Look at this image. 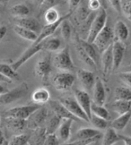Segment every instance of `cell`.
<instances>
[{"label":"cell","instance_id":"19","mask_svg":"<svg viewBox=\"0 0 131 145\" xmlns=\"http://www.w3.org/2000/svg\"><path fill=\"white\" fill-rule=\"evenodd\" d=\"M74 120L71 119H64L62 120L60 125L58 129V136L59 140L64 142L69 141L71 135V127Z\"/></svg>","mask_w":131,"mask_h":145},{"label":"cell","instance_id":"40","mask_svg":"<svg viewBox=\"0 0 131 145\" xmlns=\"http://www.w3.org/2000/svg\"><path fill=\"white\" fill-rule=\"evenodd\" d=\"M60 32L63 38L65 40H69V38L71 36V27L69 22L67 21V19L63 20L61 24L60 25Z\"/></svg>","mask_w":131,"mask_h":145},{"label":"cell","instance_id":"44","mask_svg":"<svg viewBox=\"0 0 131 145\" xmlns=\"http://www.w3.org/2000/svg\"><path fill=\"white\" fill-rule=\"evenodd\" d=\"M62 2L64 1H58V0H46V1H43L41 3V9L46 12L48 9L54 8V7L61 4Z\"/></svg>","mask_w":131,"mask_h":145},{"label":"cell","instance_id":"55","mask_svg":"<svg viewBox=\"0 0 131 145\" xmlns=\"http://www.w3.org/2000/svg\"><path fill=\"white\" fill-rule=\"evenodd\" d=\"M5 138L2 134V132H0V145H3L4 143Z\"/></svg>","mask_w":131,"mask_h":145},{"label":"cell","instance_id":"10","mask_svg":"<svg viewBox=\"0 0 131 145\" xmlns=\"http://www.w3.org/2000/svg\"><path fill=\"white\" fill-rule=\"evenodd\" d=\"M51 56L48 55L36 63L35 66V72L36 76L40 78L46 84L51 72Z\"/></svg>","mask_w":131,"mask_h":145},{"label":"cell","instance_id":"20","mask_svg":"<svg viewBox=\"0 0 131 145\" xmlns=\"http://www.w3.org/2000/svg\"><path fill=\"white\" fill-rule=\"evenodd\" d=\"M112 45L102 53L101 63L103 66V71L105 75H107L112 70L113 61H112Z\"/></svg>","mask_w":131,"mask_h":145},{"label":"cell","instance_id":"24","mask_svg":"<svg viewBox=\"0 0 131 145\" xmlns=\"http://www.w3.org/2000/svg\"><path fill=\"white\" fill-rule=\"evenodd\" d=\"M131 119V110L123 115H119L118 117L115 118L111 123L110 127L114 129L115 131H122L127 125L128 123Z\"/></svg>","mask_w":131,"mask_h":145},{"label":"cell","instance_id":"56","mask_svg":"<svg viewBox=\"0 0 131 145\" xmlns=\"http://www.w3.org/2000/svg\"><path fill=\"white\" fill-rule=\"evenodd\" d=\"M3 5L2 4V3H1V1H0V13L1 12V11H2V10H3Z\"/></svg>","mask_w":131,"mask_h":145},{"label":"cell","instance_id":"43","mask_svg":"<svg viewBox=\"0 0 131 145\" xmlns=\"http://www.w3.org/2000/svg\"><path fill=\"white\" fill-rule=\"evenodd\" d=\"M101 137H97V138L90 139H86V140H75L71 141L69 143H66L64 144H60V145H89L90 144L95 143Z\"/></svg>","mask_w":131,"mask_h":145},{"label":"cell","instance_id":"27","mask_svg":"<svg viewBox=\"0 0 131 145\" xmlns=\"http://www.w3.org/2000/svg\"><path fill=\"white\" fill-rule=\"evenodd\" d=\"M78 41L89 57L97 65L98 56L97 52V51L95 49V46L93 45V44L88 43L87 41L85 40H83V39H79V40Z\"/></svg>","mask_w":131,"mask_h":145},{"label":"cell","instance_id":"3","mask_svg":"<svg viewBox=\"0 0 131 145\" xmlns=\"http://www.w3.org/2000/svg\"><path fill=\"white\" fill-rule=\"evenodd\" d=\"M113 31L108 25H106L103 31L97 36L93 42L97 51L102 54L114 42Z\"/></svg>","mask_w":131,"mask_h":145},{"label":"cell","instance_id":"33","mask_svg":"<svg viewBox=\"0 0 131 145\" xmlns=\"http://www.w3.org/2000/svg\"><path fill=\"white\" fill-rule=\"evenodd\" d=\"M115 100L131 101V89L126 87H118L114 90Z\"/></svg>","mask_w":131,"mask_h":145},{"label":"cell","instance_id":"46","mask_svg":"<svg viewBox=\"0 0 131 145\" xmlns=\"http://www.w3.org/2000/svg\"><path fill=\"white\" fill-rule=\"evenodd\" d=\"M43 145H60V140L56 134H48Z\"/></svg>","mask_w":131,"mask_h":145},{"label":"cell","instance_id":"41","mask_svg":"<svg viewBox=\"0 0 131 145\" xmlns=\"http://www.w3.org/2000/svg\"><path fill=\"white\" fill-rule=\"evenodd\" d=\"M91 12H91L88 7H81L80 8H79L77 11V16L78 20L81 22V24L90 17Z\"/></svg>","mask_w":131,"mask_h":145},{"label":"cell","instance_id":"42","mask_svg":"<svg viewBox=\"0 0 131 145\" xmlns=\"http://www.w3.org/2000/svg\"><path fill=\"white\" fill-rule=\"evenodd\" d=\"M121 9L124 16L131 21V0L121 1Z\"/></svg>","mask_w":131,"mask_h":145},{"label":"cell","instance_id":"11","mask_svg":"<svg viewBox=\"0 0 131 145\" xmlns=\"http://www.w3.org/2000/svg\"><path fill=\"white\" fill-rule=\"evenodd\" d=\"M72 12L68 13L67 14L64 15V16L60 17V20L57 22L54 23L53 24L46 25L45 26L42 27V29L40 34L38 35L37 39H36V40L33 44H38L50 37V36L56 31V30L58 28L60 27V25L61 24L63 20L69 19L70 17V15H72Z\"/></svg>","mask_w":131,"mask_h":145},{"label":"cell","instance_id":"5","mask_svg":"<svg viewBox=\"0 0 131 145\" xmlns=\"http://www.w3.org/2000/svg\"><path fill=\"white\" fill-rule=\"evenodd\" d=\"M38 105L21 106L9 109L4 113L5 118H13L27 120L32 114L40 108Z\"/></svg>","mask_w":131,"mask_h":145},{"label":"cell","instance_id":"45","mask_svg":"<svg viewBox=\"0 0 131 145\" xmlns=\"http://www.w3.org/2000/svg\"><path fill=\"white\" fill-rule=\"evenodd\" d=\"M120 80L131 89V72H121L118 74Z\"/></svg>","mask_w":131,"mask_h":145},{"label":"cell","instance_id":"14","mask_svg":"<svg viewBox=\"0 0 131 145\" xmlns=\"http://www.w3.org/2000/svg\"><path fill=\"white\" fill-rule=\"evenodd\" d=\"M48 103L54 115L58 116L62 120H64V119H71V120L74 121H80V120H79L78 118L75 117L74 115H72L69 112V110L59 101L50 100Z\"/></svg>","mask_w":131,"mask_h":145},{"label":"cell","instance_id":"37","mask_svg":"<svg viewBox=\"0 0 131 145\" xmlns=\"http://www.w3.org/2000/svg\"><path fill=\"white\" fill-rule=\"evenodd\" d=\"M29 137L27 134H19L13 136L8 143V145H27L29 141Z\"/></svg>","mask_w":131,"mask_h":145},{"label":"cell","instance_id":"38","mask_svg":"<svg viewBox=\"0 0 131 145\" xmlns=\"http://www.w3.org/2000/svg\"><path fill=\"white\" fill-rule=\"evenodd\" d=\"M76 50L77 52V54L79 57L80 59L82 61H83L85 64H87L88 66H90L91 68H95L97 64L94 63V62L91 60V59L86 54L85 50H83V48H82V46H81V45L79 43L77 44L76 45Z\"/></svg>","mask_w":131,"mask_h":145},{"label":"cell","instance_id":"26","mask_svg":"<svg viewBox=\"0 0 131 145\" xmlns=\"http://www.w3.org/2000/svg\"><path fill=\"white\" fill-rule=\"evenodd\" d=\"M120 141H121L120 134H118L114 129L109 127L104 134L102 145H114Z\"/></svg>","mask_w":131,"mask_h":145},{"label":"cell","instance_id":"57","mask_svg":"<svg viewBox=\"0 0 131 145\" xmlns=\"http://www.w3.org/2000/svg\"><path fill=\"white\" fill-rule=\"evenodd\" d=\"M0 132H1V116H0Z\"/></svg>","mask_w":131,"mask_h":145},{"label":"cell","instance_id":"6","mask_svg":"<svg viewBox=\"0 0 131 145\" xmlns=\"http://www.w3.org/2000/svg\"><path fill=\"white\" fill-rule=\"evenodd\" d=\"M59 101L66 108L69 112L74 115L75 117L78 118L80 120L85 121L86 122H90V120L78 104L76 99L74 97H62L60 99Z\"/></svg>","mask_w":131,"mask_h":145},{"label":"cell","instance_id":"1","mask_svg":"<svg viewBox=\"0 0 131 145\" xmlns=\"http://www.w3.org/2000/svg\"><path fill=\"white\" fill-rule=\"evenodd\" d=\"M106 22L107 13L106 10L104 8H101L91 23L87 37L85 40L88 43L92 44L97 36L103 31L106 25Z\"/></svg>","mask_w":131,"mask_h":145},{"label":"cell","instance_id":"34","mask_svg":"<svg viewBox=\"0 0 131 145\" xmlns=\"http://www.w3.org/2000/svg\"><path fill=\"white\" fill-rule=\"evenodd\" d=\"M91 115L98 116L101 118H103L106 120H109L111 116L108 110L104 106H99L94 104L92 103L91 106Z\"/></svg>","mask_w":131,"mask_h":145},{"label":"cell","instance_id":"54","mask_svg":"<svg viewBox=\"0 0 131 145\" xmlns=\"http://www.w3.org/2000/svg\"><path fill=\"white\" fill-rule=\"evenodd\" d=\"M122 72H131V65L128 66L127 67H125L122 69Z\"/></svg>","mask_w":131,"mask_h":145},{"label":"cell","instance_id":"49","mask_svg":"<svg viewBox=\"0 0 131 145\" xmlns=\"http://www.w3.org/2000/svg\"><path fill=\"white\" fill-rule=\"evenodd\" d=\"M69 2V8H70V12L73 13V12L77 8L78 5H79L81 1H75V0H70V1H68Z\"/></svg>","mask_w":131,"mask_h":145},{"label":"cell","instance_id":"47","mask_svg":"<svg viewBox=\"0 0 131 145\" xmlns=\"http://www.w3.org/2000/svg\"><path fill=\"white\" fill-rule=\"evenodd\" d=\"M87 7L91 12H94L101 8V4L98 0H90L88 2Z\"/></svg>","mask_w":131,"mask_h":145},{"label":"cell","instance_id":"16","mask_svg":"<svg viewBox=\"0 0 131 145\" xmlns=\"http://www.w3.org/2000/svg\"><path fill=\"white\" fill-rule=\"evenodd\" d=\"M77 77L80 84L86 90H91L94 86L95 78L93 72L84 69H79L77 71Z\"/></svg>","mask_w":131,"mask_h":145},{"label":"cell","instance_id":"12","mask_svg":"<svg viewBox=\"0 0 131 145\" xmlns=\"http://www.w3.org/2000/svg\"><path fill=\"white\" fill-rule=\"evenodd\" d=\"M74 97L81 108L83 109V110L88 116L89 120H90L91 116V106L92 102H91V98L88 93L85 90L77 89L75 92Z\"/></svg>","mask_w":131,"mask_h":145},{"label":"cell","instance_id":"51","mask_svg":"<svg viewBox=\"0 0 131 145\" xmlns=\"http://www.w3.org/2000/svg\"><path fill=\"white\" fill-rule=\"evenodd\" d=\"M7 33V28L5 25H0V41H1L6 35Z\"/></svg>","mask_w":131,"mask_h":145},{"label":"cell","instance_id":"21","mask_svg":"<svg viewBox=\"0 0 131 145\" xmlns=\"http://www.w3.org/2000/svg\"><path fill=\"white\" fill-rule=\"evenodd\" d=\"M50 93L46 88H39L31 95V99L36 105H42L50 101Z\"/></svg>","mask_w":131,"mask_h":145},{"label":"cell","instance_id":"7","mask_svg":"<svg viewBox=\"0 0 131 145\" xmlns=\"http://www.w3.org/2000/svg\"><path fill=\"white\" fill-rule=\"evenodd\" d=\"M75 76L70 72H60L52 79V84L55 89L60 91H65L70 89L74 85Z\"/></svg>","mask_w":131,"mask_h":145},{"label":"cell","instance_id":"2","mask_svg":"<svg viewBox=\"0 0 131 145\" xmlns=\"http://www.w3.org/2000/svg\"><path fill=\"white\" fill-rule=\"evenodd\" d=\"M52 64L55 68L64 72H69L74 70V65L68 46L63 48L56 54L52 59Z\"/></svg>","mask_w":131,"mask_h":145},{"label":"cell","instance_id":"31","mask_svg":"<svg viewBox=\"0 0 131 145\" xmlns=\"http://www.w3.org/2000/svg\"><path fill=\"white\" fill-rule=\"evenodd\" d=\"M62 120V119H60L58 116L54 114V115H52L48 121H46V126L45 127V129L47 135L55 134L59 128Z\"/></svg>","mask_w":131,"mask_h":145},{"label":"cell","instance_id":"25","mask_svg":"<svg viewBox=\"0 0 131 145\" xmlns=\"http://www.w3.org/2000/svg\"><path fill=\"white\" fill-rule=\"evenodd\" d=\"M6 125L9 130L20 133L26 127V120L13 118H5Z\"/></svg>","mask_w":131,"mask_h":145},{"label":"cell","instance_id":"23","mask_svg":"<svg viewBox=\"0 0 131 145\" xmlns=\"http://www.w3.org/2000/svg\"><path fill=\"white\" fill-rule=\"evenodd\" d=\"M47 134L45 127H39L33 130V133L29 138L30 145H43L46 138Z\"/></svg>","mask_w":131,"mask_h":145},{"label":"cell","instance_id":"29","mask_svg":"<svg viewBox=\"0 0 131 145\" xmlns=\"http://www.w3.org/2000/svg\"><path fill=\"white\" fill-rule=\"evenodd\" d=\"M14 31L20 37H21L22 38L28 41H32L33 43L35 42L38 37V35L35 33L27 29H25V28L21 27L17 25H14Z\"/></svg>","mask_w":131,"mask_h":145},{"label":"cell","instance_id":"28","mask_svg":"<svg viewBox=\"0 0 131 145\" xmlns=\"http://www.w3.org/2000/svg\"><path fill=\"white\" fill-rule=\"evenodd\" d=\"M111 108L112 111L119 115H123L131 110V101L115 100V101L111 105Z\"/></svg>","mask_w":131,"mask_h":145},{"label":"cell","instance_id":"36","mask_svg":"<svg viewBox=\"0 0 131 145\" xmlns=\"http://www.w3.org/2000/svg\"><path fill=\"white\" fill-rule=\"evenodd\" d=\"M0 73L11 80L17 79L19 74L14 71L10 65L5 63H0Z\"/></svg>","mask_w":131,"mask_h":145},{"label":"cell","instance_id":"59","mask_svg":"<svg viewBox=\"0 0 131 145\" xmlns=\"http://www.w3.org/2000/svg\"><path fill=\"white\" fill-rule=\"evenodd\" d=\"M27 145H30V144H27Z\"/></svg>","mask_w":131,"mask_h":145},{"label":"cell","instance_id":"32","mask_svg":"<svg viewBox=\"0 0 131 145\" xmlns=\"http://www.w3.org/2000/svg\"><path fill=\"white\" fill-rule=\"evenodd\" d=\"M43 50L48 52H55L61 46L62 42L58 38H48L42 41Z\"/></svg>","mask_w":131,"mask_h":145},{"label":"cell","instance_id":"15","mask_svg":"<svg viewBox=\"0 0 131 145\" xmlns=\"http://www.w3.org/2000/svg\"><path fill=\"white\" fill-rule=\"evenodd\" d=\"M93 88V103L97 105L104 106L106 99V90H105L103 81L99 77H97L95 78V84Z\"/></svg>","mask_w":131,"mask_h":145},{"label":"cell","instance_id":"53","mask_svg":"<svg viewBox=\"0 0 131 145\" xmlns=\"http://www.w3.org/2000/svg\"><path fill=\"white\" fill-rule=\"evenodd\" d=\"M9 91V90H8L6 87L3 86V85L0 84V95L6 94V93Z\"/></svg>","mask_w":131,"mask_h":145},{"label":"cell","instance_id":"48","mask_svg":"<svg viewBox=\"0 0 131 145\" xmlns=\"http://www.w3.org/2000/svg\"><path fill=\"white\" fill-rule=\"evenodd\" d=\"M109 2L110 5H111V7L114 9L115 11H116L119 14H121V1H118V0H111V1H109Z\"/></svg>","mask_w":131,"mask_h":145},{"label":"cell","instance_id":"22","mask_svg":"<svg viewBox=\"0 0 131 145\" xmlns=\"http://www.w3.org/2000/svg\"><path fill=\"white\" fill-rule=\"evenodd\" d=\"M113 33L114 36L117 39L116 41L123 42L129 38V29L124 22L118 20L114 25Z\"/></svg>","mask_w":131,"mask_h":145},{"label":"cell","instance_id":"35","mask_svg":"<svg viewBox=\"0 0 131 145\" xmlns=\"http://www.w3.org/2000/svg\"><path fill=\"white\" fill-rule=\"evenodd\" d=\"M60 19L58 12L54 8H49L44 12V20L46 25L53 24L57 22Z\"/></svg>","mask_w":131,"mask_h":145},{"label":"cell","instance_id":"18","mask_svg":"<svg viewBox=\"0 0 131 145\" xmlns=\"http://www.w3.org/2000/svg\"><path fill=\"white\" fill-rule=\"evenodd\" d=\"M101 137V132L95 128L84 127L81 128L74 134L72 141L86 140Z\"/></svg>","mask_w":131,"mask_h":145},{"label":"cell","instance_id":"39","mask_svg":"<svg viewBox=\"0 0 131 145\" xmlns=\"http://www.w3.org/2000/svg\"><path fill=\"white\" fill-rule=\"evenodd\" d=\"M90 121L95 127V129L99 131L107 129L108 126V121L107 120L93 115H91Z\"/></svg>","mask_w":131,"mask_h":145},{"label":"cell","instance_id":"8","mask_svg":"<svg viewBox=\"0 0 131 145\" xmlns=\"http://www.w3.org/2000/svg\"><path fill=\"white\" fill-rule=\"evenodd\" d=\"M48 109L45 107L40 106L26 120V127L31 130L42 127V125L48 120Z\"/></svg>","mask_w":131,"mask_h":145},{"label":"cell","instance_id":"17","mask_svg":"<svg viewBox=\"0 0 131 145\" xmlns=\"http://www.w3.org/2000/svg\"><path fill=\"white\" fill-rule=\"evenodd\" d=\"M19 26L24 27L25 29L30 30L31 31L35 33L36 35L40 34L42 27L37 20L33 17H24L19 19L16 24Z\"/></svg>","mask_w":131,"mask_h":145},{"label":"cell","instance_id":"30","mask_svg":"<svg viewBox=\"0 0 131 145\" xmlns=\"http://www.w3.org/2000/svg\"><path fill=\"white\" fill-rule=\"evenodd\" d=\"M10 13L14 17L21 19L28 16V15L30 14V9L26 5L19 3L10 8Z\"/></svg>","mask_w":131,"mask_h":145},{"label":"cell","instance_id":"4","mask_svg":"<svg viewBox=\"0 0 131 145\" xmlns=\"http://www.w3.org/2000/svg\"><path fill=\"white\" fill-rule=\"evenodd\" d=\"M29 90L26 82H22L19 86L9 90L6 94L0 95V105H9L26 96Z\"/></svg>","mask_w":131,"mask_h":145},{"label":"cell","instance_id":"58","mask_svg":"<svg viewBox=\"0 0 131 145\" xmlns=\"http://www.w3.org/2000/svg\"><path fill=\"white\" fill-rule=\"evenodd\" d=\"M94 143H91V144H89V145H93V144Z\"/></svg>","mask_w":131,"mask_h":145},{"label":"cell","instance_id":"9","mask_svg":"<svg viewBox=\"0 0 131 145\" xmlns=\"http://www.w3.org/2000/svg\"><path fill=\"white\" fill-rule=\"evenodd\" d=\"M41 50H43V43L42 41L38 44H33L30 47L28 48L24 51L19 59H17L14 63H12L11 67L14 71H17L20 67H21L23 64L26 63L28 60L33 57L34 56L38 53Z\"/></svg>","mask_w":131,"mask_h":145},{"label":"cell","instance_id":"50","mask_svg":"<svg viewBox=\"0 0 131 145\" xmlns=\"http://www.w3.org/2000/svg\"><path fill=\"white\" fill-rule=\"evenodd\" d=\"M120 140L124 143V145H131V136L120 135Z\"/></svg>","mask_w":131,"mask_h":145},{"label":"cell","instance_id":"13","mask_svg":"<svg viewBox=\"0 0 131 145\" xmlns=\"http://www.w3.org/2000/svg\"><path fill=\"white\" fill-rule=\"evenodd\" d=\"M125 51V46L123 42L115 40L112 45V54L113 65L112 71H115L119 68L122 63Z\"/></svg>","mask_w":131,"mask_h":145},{"label":"cell","instance_id":"52","mask_svg":"<svg viewBox=\"0 0 131 145\" xmlns=\"http://www.w3.org/2000/svg\"><path fill=\"white\" fill-rule=\"evenodd\" d=\"M12 80L8 78L5 77L3 75L0 73V83H7V84H11Z\"/></svg>","mask_w":131,"mask_h":145}]
</instances>
